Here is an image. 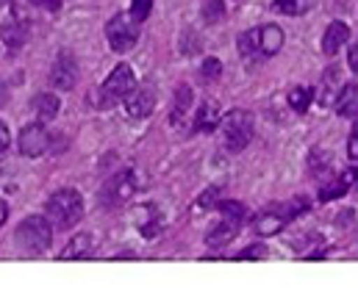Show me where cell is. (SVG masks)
I'll list each match as a JSON object with an SVG mask.
<instances>
[{
	"label": "cell",
	"mask_w": 358,
	"mask_h": 288,
	"mask_svg": "<svg viewBox=\"0 0 358 288\" xmlns=\"http://www.w3.org/2000/svg\"><path fill=\"white\" fill-rule=\"evenodd\" d=\"M14 241L25 255H42L53 244V222L48 216H25L17 225Z\"/></svg>",
	"instance_id": "obj_1"
},
{
	"label": "cell",
	"mask_w": 358,
	"mask_h": 288,
	"mask_svg": "<svg viewBox=\"0 0 358 288\" xmlns=\"http://www.w3.org/2000/svg\"><path fill=\"white\" fill-rule=\"evenodd\" d=\"M45 213H48V219L59 230H70L84 216V197L76 192V189H59V192H53L48 197Z\"/></svg>",
	"instance_id": "obj_2"
},
{
	"label": "cell",
	"mask_w": 358,
	"mask_h": 288,
	"mask_svg": "<svg viewBox=\"0 0 358 288\" xmlns=\"http://www.w3.org/2000/svg\"><path fill=\"white\" fill-rule=\"evenodd\" d=\"M220 128H222V144H225L228 153H242L253 139V116L242 108L231 111L220 122Z\"/></svg>",
	"instance_id": "obj_3"
},
{
	"label": "cell",
	"mask_w": 358,
	"mask_h": 288,
	"mask_svg": "<svg viewBox=\"0 0 358 288\" xmlns=\"http://www.w3.org/2000/svg\"><path fill=\"white\" fill-rule=\"evenodd\" d=\"M106 39L114 53H128L139 39V22L131 14H114L106 22Z\"/></svg>",
	"instance_id": "obj_4"
},
{
	"label": "cell",
	"mask_w": 358,
	"mask_h": 288,
	"mask_svg": "<svg viewBox=\"0 0 358 288\" xmlns=\"http://www.w3.org/2000/svg\"><path fill=\"white\" fill-rule=\"evenodd\" d=\"M136 175H134V169H122V172H114L106 183H103V189H100V205L103 208H120V205H125L134 194H136Z\"/></svg>",
	"instance_id": "obj_5"
},
{
	"label": "cell",
	"mask_w": 358,
	"mask_h": 288,
	"mask_svg": "<svg viewBox=\"0 0 358 288\" xmlns=\"http://www.w3.org/2000/svg\"><path fill=\"white\" fill-rule=\"evenodd\" d=\"M134 89H136V75H134V70H131L128 64H117V67L111 70V75L103 81L100 95H103V103L108 105V103L125 100Z\"/></svg>",
	"instance_id": "obj_6"
},
{
	"label": "cell",
	"mask_w": 358,
	"mask_h": 288,
	"mask_svg": "<svg viewBox=\"0 0 358 288\" xmlns=\"http://www.w3.org/2000/svg\"><path fill=\"white\" fill-rule=\"evenodd\" d=\"M20 153L25 156V158H39V156H45L48 153V147H50V136H48V130L42 128V122H34V125H25L22 130H20Z\"/></svg>",
	"instance_id": "obj_7"
},
{
	"label": "cell",
	"mask_w": 358,
	"mask_h": 288,
	"mask_svg": "<svg viewBox=\"0 0 358 288\" xmlns=\"http://www.w3.org/2000/svg\"><path fill=\"white\" fill-rule=\"evenodd\" d=\"M50 84L62 92H70L76 84H78V61L70 56V53H62L56 61H53V70H50Z\"/></svg>",
	"instance_id": "obj_8"
},
{
	"label": "cell",
	"mask_w": 358,
	"mask_h": 288,
	"mask_svg": "<svg viewBox=\"0 0 358 288\" xmlns=\"http://www.w3.org/2000/svg\"><path fill=\"white\" fill-rule=\"evenodd\" d=\"M156 108V92L150 86H142V89H134L131 95L125 97V114L131 119H145L150 116Z\"/></svg>",
	"instance_id": "obj_9"
},
{
	"label": "cell",
	"mask_w": 358,
	"mask_h": 288,
	"mask_svg": "<svg viewBox=\"0 0 358 288\" xmlns=\"http://www.w3.org/2000/svg\"><path fill=\"white\" fill-rule=\"evenodd\" d=\"M239 230H242V222H234V219H220L208 233H206V244H208V250H222V247H228L236 236H239Z\"/></svg>",
	"instance_id": "obj_10"
},
{
	"label": "cell",
	"mask_w": 358,
	"mask_h": 288,
	"mask_svg": "<svg viewBox=\"0 0 358 288\" xmlns=\"http://www.w3.org/2000/svg\"><path fill=\"white\" fill-rule=\"evenodd\" d=\"M345 89V75L339 67H328V73L322 75V84H320V105H336V100Z\"/></svg>",
	"instance_id": "obj_11"
},
{
	"label": "cell",
	"mask_w": 358,
	"mask_h": 288,
	"mask_svg": "<svg viewBox=\"0 0 358 288\" xmlns=\"http://www.w3.org/2000/svg\"><path fill=\"white\" fill-rule=\"evenodd\" d=\"M353 181H358V169H348V172H339V175L328 178V181L320 186V199H322V202L339 199L342 194H348V189L353 186Z\"/></svg>",
	"instance_id": "obj_12"
},
{
	"label": "cell",
	"mask_w": 358,
	"mask_h": 288,
	"mask_svg": "<svg viewBox=\"0 0 358 288\" xmlns=\"http://www.w3.org/2000/svg\"><path fill=\"white\" fill-rule=\"evenodd\" d=\"M348 39H350L348 22L334 20V22L325 28V33H322V53H325V56H336V53L348 45Z\"/></svg>",
	"instance_id": "obj_13"
},
{
	"label": "cell",
	"mask_w": 358,
	"mask_h": 288,
	"mask_svg": "<svg viewBox=\"0 0 358 288\" xmlns=\"http://www.w3.org/2000/svg\"><path fill=\"white\" fill-rule=\"evenodd\" d=\"M92 252H94V238L90 233H78L62 250V261H84V258H90Z\"/></svg>",
	"instance_id": "obj_14"
},
{
	"label": "cell",
	"mask_w": 358,
	"mask_h": 288,
	"mask_svg": "<svg viewBox=\"0 0 358 288\" xmlns=\"http://www.w3.org/2000/svg\"><path fill=\"white\" fill-rule=\"evenodd\" d=\"M220 122H222V116H220V105L214 100H206L194 114V130L197 133H211Z\"/></svg>",
	"instance_id": "obj_15"
},
{
	"label": "cell",
	"mask_w": 358,
	"mask_h": 288,
	"mask_svg": "<svg viewBox=\"0 0 358 288\" xmlns=\"http://www.w3.org/2000/svg\"><path fill=\"white\" fill-rule=\"evenodd\" d=\"M134 222L145 236H156L162 230V213L156 211V205H139L134 211Z\"/></svg>",
	"instance_id": "obj_16"
},
{
	"label": "cell",
	"mask_w": 358,
	"mask_h": 288,
	"mask_svg": "<svg viewBox=\"0 0 358 288\" xmlns=\"http://www.w3.org/2000/svg\"><path fill=\"white\" fill-rule=\"evenodd\" d=\"M0 36H3V42H6L11 50H20V47H22V42H25V36H28V28H25V22H22V20L8 17V20L0 25Z\"/></svg>",
	"instance_id": "obj_17"
},
{
	"label": "cell",
	"mask_w": 358,
	"mask_h": 288,
	"mask_svg": "<svg viewBox=\"0 0 358 288\" xmlns=\"http://www.w3.org/2000/svg\"><path fill=\"white\" fill-rule=\"evenodd\" d=\"M189 108H192V89L186 84H178L176 86V100H173V125L176 128H183L186 125V116H189Z\"/></svg>",
	"instance_id": "obj_18"
},
{
	"label": "cell",
	"mask_w": 358,
	"mask_h": 288,
	"mask_svg": "<svg viewBox=\"0 0 358 288\" xmlns=\"http://www.w3.org/2000/svg\"><path fill=\"white\" fill-rule=\"evenodd\" d=\"M336 114L345 116V119L358 122V86L356 84H345L342 95L336 100Z\"/></svg>",
	"instance_id": "obj_19"
},
{
	"label": "cell",
	"mask_w": 358,
	"mask_h": 288,
	"mask_svg": "<svg viewBox=\"0 0 358 288\" xmlns=\"http://www.w3.org/2000/svg\"><path fill=\"white\" fill-rule=\"evenodd\" d=\"M283 31L278 25H264L259 28V45H262V56H275L283 47Z\"/></svg>",
	"instance_id": "obj_20"
},
{
	"label": "cell",
	"mask_w": 358,
	"mask_h": 288,
	"mask_svg": "<svg viewBox=\"0 0 358 288\" xmlns=\"http://www.w3.org/2000/svg\"><path fill=\"white\" fill-rule=\"evenodd\" d=\"M59 108H62L59 97L50 95V92H42V95L34 100V111H36V119H39V122L56 119V116H59Z\"/></svg>",
	"instance_id": "obj_21"
},
{
	"label": "cell",
	"mask_w": 358,
	"mask_h": 288,
	"mask_svg": "<svg viewBox=\"0 0 358 288\" xmlns=\"http://www.w3.org/2000/svg\"><path fill=\"white\" fill-rule=\"evenodd\" d=\"M317 6V0H272V8L280 11V14H289V17H297V14H306Z\"/></svg>",
	"instance_id": "obj_22"
},
{
	"label": "cell",
	"mask_w": 358,
	"mask_h": 288,
	"mask_svg": "<svg viewBox=\"0 0 358 288\" xmlns=\"http://www.w3.org/2000/svg\"><path fill=\"white\" fill-rule=\"evenodd\" d=\"M239 53H242L245 59L262 56V45H259V28H250V31L239 33Z\"/></svg>",
	"instance_id": "obj_23"
},
{
	"label": "cell",
	"mask_w": 358,
	"mask_h": 288,
	"mask_svg": "<svg viewBox=\"0 0 358 288\" xmlns=\"http://www.w3.org/2000/svg\"><path fill=\"white\" fill-rule=\"evenodd\" d=\"M289 105H292V111H297V114H306L308 111V105H311V100H314V92L308 89V86H294L292 92H289Z\"/></svg>",
	"instance_id": "obj_24"
},
{
	"label": "cell",
	"mask_w": 358,
	"mask_h": 288,
	"mask_svg": "<svg viewBox=\"0 0 358 288\" xmlns=\"http://www.w3.org/2000/svg\"><path fill=\"white\" fill-rule=\"evenodd\" d=\"M203 20H206L208 25L222 22V20H225V3H222V0H206V3H203Z\"/></svg>",
	"instance_id": "obj_25"
},
{
	"label": "cell",
	"mask_w": 358,
	"mask_h": 288,
	"mask_svg": "<svg viewBox=\"0 0 358 288\" xmlns=\"http://www.w3.org/2000/svg\"><path fill=\"white\" fill-rule=\"evenodd\" d=\"M328 167H331V153L314 147L311 156H308V169H311V175H320V172H325Z\"/></svg>",
	"instance_id": "obj_26"
},
{
	"label": "cell",
	"mask_w": 358,
	"mask_h": 288,
	"mask_svg": "<svg viewBox=\"0 0 358 288\" xmlns=\"http://www.w3.org/2000/svg\"><path fill=\"white\" fill-rule=\"evenodd\" d=\"M220 211H222L225 219H234V222H245V216H248L245 205L236 202V199H222V202H220Z\"/></svg>",
	"instance_id": "obj_27"
},
{
	"label": "cell",
	"mask_w": 358,
	"mask_h": 288,
	"mask_svg": "<svg viewBox=\"0 0 358 288\" xmlns=\"http://www.w3.org/2000/svg\"><path fill=\"white\" fill-rule=\"evenodd\" d=\"M153 11V0H131V17L142 25Z\"/></svg>",
	"instance_id": "obj_28"
},
{
	"label": "cell",
	"mask_w": 358,
	"mask_h": 288,
	"mask_svg": "<svg viewBox=\"0 0 358 288\" xmlns=\"http://www.w3.org/2000/svg\"><path fill=\"white\" fill-rule=\"evenodd\" d=\"M200 75H203V81H217L222 75V61L220 59H206L203 67H200Z\"/></svg>",
	"instance_id": "obj_29"
},
{
	"label": "cell",
	"mask_w": 358,
	"mask_h": 288,
	"mask_svg": "<svg viewBox=\"0 0 358 288\" xmlns=\"http://www.w3.org/2000/svg\"><path fill=\"white\" fill-rule=\"evenodd\" d=\"M236 258H239V261H262V258H267V247H264V244H253V247L236 252Z\"/></svg>",
	"instance_id": "obj_30"
},
{
	"label": "cell",
	"mask_w": 358,
	"mask_h": 288,
	"mask_svg": "<svg viewBox=\"0 0 358 288\" xmlns=\"http://www.w3.org/2000/svg\"><path fill=\"white\" fill-rule=\"evenodd\" d=\"M217 197H220V189H217V186L208 189V192H203L200 194V199H197V208H214V205H220Z\"/></svg>",
	"instance_id": "obj_31"
},
{
	"label": "cell",
	"mask_w": 358,
	"mask_h": 288,
	"mask_svg": "<svg viewBox=\"0 0 358 288\" xmlns=\"http://www.w3.org/2000/svg\"><path fill=\"white\" fill-rule=\"evenodd\" d=\"M8 144H11V133H8V125L0 119V156L8 150Z\"/></svg>",
	"instance_id": "obj_32"
},
{
	"label": "cell",
	"mask_w": 358,
	"mask_h": 288,
	"mask_svg": "<svg viewBox=\"0 0 358 288\" xmlns=\"http://www.w3.org/2000/svg\"><path fill=\"white\" fill-rule=\"evenodd\" d=\"M348 153H350V158H353V161H358V122H356V128H353V133H350Z\"/></svg>",
	"instance_id": "obj_33"
},
{
	"label": "cell",
	"mask_w": 358,
	"mask_h": 288,
	"mask_svg": "<svg viewBox=\"0 0 358 288\" xmlns=\"http://www.w3.org/2000/svg\"><path fill=\"white\" fill-rule=\"evenodd\" d=\"M36 8H45V11H59L62 8V0H31Z\"/></svg>",
	"instance_id": "obj_34"
},
{
	"label": "cell",
	"mask_w": 358,
	"mask_h": 288,
	"mask_svg": "<svg viewBox=\"0 0 358 288\" xmlns=\"http://www.w3.org/2000/svg\"><path fill=\"white\" fill-rule=\"evenodd\" d=\"M348 61H350V70L358 75V39L350 45V50H348Z\"/></svg>",
	"instance_id": "obj_35"
},
{
	"label": "cell",
	"mask_w": 358,
	"mask_h": 288,
	"mask_svg": "<svg viewBox=\"0 0 358 288\" xmlns=\"http://www.w3.org/2000/svg\"><path fill=\"white\" fill-rule=\"evenodd\" d=\"M8 219V202L6 199H0V227H3V222Z\"/></svg>",
	"instance_id": "obj_36"
},
{
	"label": "cell",
	"mask_w": 358,
	"mask_h": 288,
	"mask_svg": "<svg viewBox=\"0 0 358 288\" xmlns=\"http://www.w3.org/2000/svg\"><path fill=\"white\" fill-rule=\"evenodd\" d=\"M3 103H6V86L0 84V105H3Z\"/></svg>",
	"instance_id": "obj_37"
},
{
	"label": "cell",
	"mask_w": 358,
	"mask_h": 288,
	"mask_svg": "<svg viewBox=\"0 0 358 288\" xmlns=\"http://www.w3.org/2000/svg\"><path fill=\"white\" fill-rule=\"evenodd\" d=\"M356 189H358V181H356Z\"/></svg>",
	"instance_id": "obj_38"
}]
</instances>
